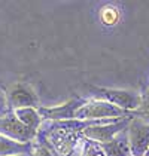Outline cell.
<instances>
[{"mask_svg":"<svg viewBox=\"0 0 149 156\" xmlns=\"http://www.w3.org/2000/svg\"><path fill=\"white\" fill-rule=\"evenodd\" d=\"M125 118H136L134 113L125 112L107 101L89 98L74 112L76 120H119Z\"/></svg>","mask_w":149,"mask_h":156,"instance_id":"1","label":"cell"},{"mask_svg":"<svg viewBox=\"0 0 149 156\" xmlns=\"http://www.w3.org/2000/svg\"><path fill=\"white\" fill-rule=\"evenodd\" d=\"M88 89H89L91 98L107 101L130 113L137 112L142 103V94H139L136 91L115 89V88H97V86H88Z\"/></svg>","mask_w":149,"mask_h":156,"instance_id":"2","label":"cell"},{"mask_svg":"<svg viewBox=\"0 0 149 156\" xmlns=\"http://www.w3.org/2000/svg\"><path fill=\"white\" fill-rule=\"evenodd\" d=\"M0 134L21 143H35L37 140V131L25 126L9 108L0 110Z\"/></svg>","mask_w":149,"mask_h":156,"instance_id":"3","label":"cell"},{"mask_svg":"<svg viewBox=\"0 0 149 156\" xmlns=\"http://www.w3.org/2000/svg\"><path fill=\"white\" fill-rule=\"evenodd\" d=\"M6 98V104L9 110H18V108H27V107H35L40 108L39 103V97L35 92V89L31 88V85L25 83V82H16L11 85L5 94Z\"/></svg>","mask_w":149,"mask_h":156,"instance_id":"4","label":"cell"},{"mask_svg":"<svg viewBox=\"0 0 149 156\" xmlns=\"http://www.w3.org/2000/svg\"><path fill=\"white\" fill-rule=\"evenodd\" d=\"M128 143L133 156H146L149 150V123L140 118H133L128 128Z\"/></svg>","mask_w":149,"mask_h":156,"instance_id":"5","label":"cell"},{"mask_svg":"<svg viewBox=\"0 0 149 156\" xmlns=\"http://www.w3.org/2000/svg\"><path fill=\"white\" fill-rule=\"evenodd\" d=\"M133 118H125V119H119L116 122H111V123H103V125H94V126H88L82 131L84 138H89L94 140L100 144L109 143L113 140L118 134L124 132Z\"/></svg>","mask_w":149,"mask_h":156,"instance_id":"6","label":"cell"},{"mask_svg":"<svg viewBox=\"0 0 149 156\" xmlns=\"http://www.w3.org/2000/svg\"><path fill=\"white\" fill-rule=\"evenodd\" d=\"M85 103L84 98H74L57 107H40L39 113L43 122H63V120H73L74 112Z\"/></svg>","mask_w":149,"mask_h":156,"instance_id":"7","label":"cell"},{"mask_svg":"<svg viewBox=\"0 0 149 156\" xmlns=\"http://www.w3.org/2000/svg\"><path fill=\"white\" fill-rule=\"evenodd\" d=\"M33 152V143H21L0 134V156H23Z\"/></svg>","mask_w":149,"mask_h":156,"instance_id":"8","label":"cell"},{"mask_svg":"<svg viewBox=\"0 0 149 156\" xmlns=\"http://www.w3.org/2000/svg\"><path fill=\"white\" fill-rule=\"evenodd\" d=\"M101 147H103L106 156H133L131 150H130L127 129L124 132H121V134H118L109 143L101 144Z\"/></svg>","mask_w":149,"mask_h":156,"instance_id":"9","label":"cell"},{"mask_svg":"<svg viewBox=\"0 0 149 156\" xmlns=\"http://www.w3.org/2000/svg\"><path fill=\"white\" fill-rule=\"evenodd\" d=\"M13 113L25 126H28L33 131H39L40 126L43 125V119H42V116L39 113V108H35V107L18 108V110H13Z\"/></svg>","mask_w":149,"mask_h":156,"instance_id":"10","label":"cell"},{"mask_svg":"<svg viewBox=\"0 0 149 156\" xmlns=\"http://www.w3.org/2000/svg\"><path fill=\"white\" fill-rule=\"evenodd\" d=\"M79 156H106V153L100 143L89 140V138H82Z\"/></svg>","mask_w":149,"mask_h":156,"instance_id":"11","label":"cell"},{"mask_svg":"<svg viewBox=\"0 0 149 156\" xmlns=\"http://www.w3.org/2000/svg\"><path fill=\"white\" fill-rule=\"evenodd\" d=\"M31 155L33 156H60L45 138H42L39 135H37V140L33 143V152H31Z\"/></svg>","mask_w":149,"mask_h":156,"instance_id":"12","label":"cell"},{"mask_svg":"<svg viewBox=\"0 0 149 156\" xmlns=\"http://www.w3.org/2000/svg\"><path fill=\"white\" fill-rule=\"evenodd\" d=\"M100 18H101V23L104 25H115L119 21V12L115 6H104L100 12Z\"/></svg>","mask_w":149,"mask_h":156,"instance_id":"13","label":"cell"},{"mask_svg":"<svg viewBox=\"0 0 149 156\" xmlns=\"http://www.w3.org/2000/svg\"><path fill=\"white\" fill-rule=\"evenodd\" d=\"M136 118H140L142 120L149 123V88L142 94V103L137 112H134Z\"/></svg>","mask_w":149,"mask_h":156,"instance_id":"14","label":"cell"},{"mask_svg":"<svg viewBox=\"0 0 149 156\" xmlns=\"http://www.w3.org/2000/svg\"><path fill=\"white\" fill-rule=\"evenodd\" d=\"M5 108H8V104H6V98H5V95H3V97L0 95V110H5Z\"/></svg>","mask_w":149,"mask_h":156,"instance_id":"15","label":"cell"},{"mask_svg":"<svg viewBox=\"0 0 149 156\" xmlns=\"http://www.w3.org/2000/svg\"><path fill=\"white\" fill-rule=\"evenodd\" d=\"M23 156H33V155H31V153H30V155H23Z\"/></svg>","mask_w":149,"mask_h":156,"instance_id":"16","label":"cell"},{"mask_svg":"<svg viewBox=\"0 0 149 156\" xmlns=\"http://www.w3.org/2000/svg\"><path fill=\"white\" fill-rule=\"evenodd\" d=\"M146 156H149V150H148V153H146Z\"/></svg>","mask_w":149,"mask_h":156,"instance_id":"17","label":"cell"}]
</instances>
